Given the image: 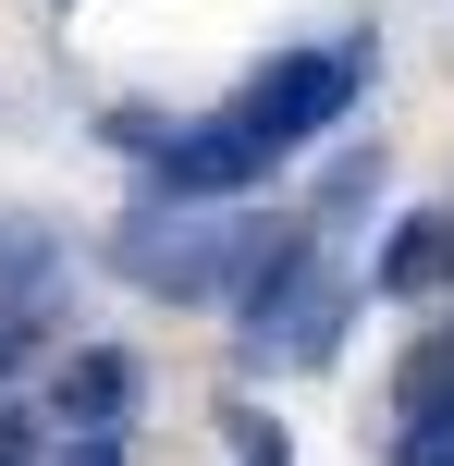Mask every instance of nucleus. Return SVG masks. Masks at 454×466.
I'll use <instances>...</instances> for the list:
<instances>
[{
    "label": "nucleus",
    "instance_id": "4",
    "mask_svg": "<svg viewBox=\"0 0 454 466\" xmlns=\"http://www.w3.org/2000/svg\"><path fill=\"white\" fill-rule=\"evenodd\" d=\"M344 307H357V270H344V258H308L283 295L246 307V356H258V369H319V356L344 344Z\"/></svg>",
    "mask_w": 454,
    "mask_h": 466
},
{
    "label": "nucleus",
    "instance_id": "8",
    "mask_svg": "<svg viewBox=\"0 0 454 466\" xmlns=\"http://www.w3.org/2000/svg\"><path fill=\"white\" fill-rule=\"evenodd\" d=\"M221 430H234V454H246V466H295V442L258 418V405H221Z\"/></svg>",
    "mask_w": 454,
    "mask_h": 466
},
{
    "label": "nucleus",
    "instance_id": "7",
    "mask_svg": "<svg viewBox=\"0 0 454 466\" xmlns=\"http://www.w3.org/2000/svg\"><path fill=\"white\" fill-rule=\"evenodd\" d=\"M368 197H381V147H357V160H332V185H319V209H308V233H319V221H357Z\"/></svg>",
    "mask_w": 454,
    "mask_h": 466
},
{
    "label": "nucleus",
    "instance_id": "3",
    "mask_svg": "<svg viewBox=\"0 0 454 466\" xmlns=\"http://www.w3.org/2000/svg\"><path fill=\"white\" fill-rule=\"evenodd\" d=\"M270 160H283V147H270L258 123L234 111V98H221L209 123H172V147H160L147 172H160V209H209V197H246Z\"/></svg>",
    "mask_w": 454,
    "mask_h": 466
},
{
    "label": "nucleus",
    "instance_id": "6",
    "mask_svg": "<svg viewBox=\"0 0 454 466\" xmlns=\"http://www.w3.org/2000/svg\"><path fill=\"white\" fill-rule=\"evenodd\" d=\"M442 270H454V209H406L368 258V295H430Z\"/></svg>",
    "mask_w": 454,
    "mask_h": 466
},
{
    "label": "nucleus",
    "instance_id": "2",
    "mask_svg": "<svg viewBox=\"0 0 454 466\" xmlns=\"http://www.w3.org/2000/svg\"><path fill=\"white\" fill-rule=\"evenodd\" d=\"M381 74V37H308V49H283V62H258L234 86V111L258 123L270 147H295V136H319V123H344L357 111V86Z\"/></svg>",
    "mask_w": 454,
    "mask_h": 466
},
{
    "label": "nucleus",
    "instance_id": "9",
    "mask_svg": "<svg viewBox=\"0 0 454 466\" xmlns=\"http://www.w3.org/2000/svg\"><path fill=\"white\" fill-rule=\"evenodd\" d=\"M62 466H123V430H86V442H74Z\"/></svg>",
    "mask_w": 454,
    "mask_h": 466
},
{
    "label": "nucleus",
    "instance_id": "5",
    "mask_svg": "<svg viewBox=\"0 0 454 466\" xmlns=\"http://www.w3.org/2000/svg\"><path fill=\"white\" fill-rule=\"evenodd\" d=\"M123 405H136V356L123 344H74L62 380H49V418L86 442V430H123Z\"/></svg>",
    "mask_w": 454,
    "mask_h": 466
},
{
    "label": "nucleus",
    "instance_id": "10",
    "mask_svg": "<svg viewBox=\"0 0 454 466\" xmlns=\"http://www.w3.org/2000/svg\"><path fill=\"white\" fill-rule=\"evenodd\" d=\"M0 466H25V454H0Z\"/></svg>",
    "mask_w": 454,
    "mask_h": 466
},
{
    "label": "nucleus",
    "instance_id": "1",
    "mask_svg": "<svg viewBox=\"0 0 454 466\" xmlns=\"http://www.w3.org/2000/svg\"><path fill=\"white\" fill-rule=\"evenodd\" d=\"M111 258L123 282H136V295H172V307H258V295H283L295 270H308V221H209V209H160V197H147V209H123L111 221Z\"/></svg>",
    "mask_w": 454,
    "mask_h": 466
}]
</instances>
